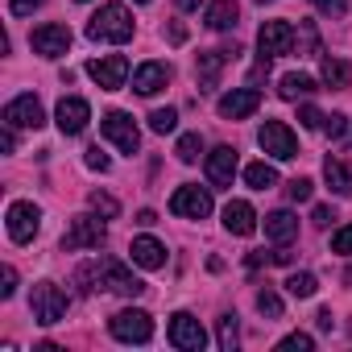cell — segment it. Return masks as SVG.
<instances>
[{
    "mask_svg": "<svg viewBox=\"0 0 352 352\" xmlns=\"http://www.w3.org/2000/svg\"><path fill=\"white\" fill-rule=\"evenodd\" d=\"M75 282L83 286V294H91L96 286H104V290H112V294L137 298V294L145 290V282H141L133 270H124L120 261H112V257H104V261H96V265H83V270L75 274Z\"/></svg>",
    "mask_w": 352,
    "mask_h": 352,
    "instance_id": "1",
    "label": "cell"
},
{
    "mask_svg": "<svg viewBox=\"0 0 352 352\" xmlns=\"http://www.w3.org/2000/svg\"><path fill=\"white\" fill-rule=\"evenodd\" d=\"M87 38L91 42H129L133 38V13L124 5H100V13L87 21Z\"/></svg>",
    "mask_w": 352,
    "mask_h": 352,
    "instance_id": "2",
    "label": "cell"
},
{
    "mask_svg": "<svg viewBox=\"0 0 352 352\" xmlns=\"http://www.w3.org/2000/svg\"><path fill=\"white\" fill-rule=\"evenodd\" d=\"M108 241V228H104V216H75L71 228L63 232V253H79V249H100Z\"/></svg>",
    "mask_w": 352,
    "mask_h": 352,
    "instance_id": "3",
    "label": "cell"
},
{
    "mask_svg": "<svg viewBox=\"0 0 352 352\" xmlns=\"http://www.w3.org/2000/svg\"><path fill=\"white\" fill-rule=\"evenodd\" d=\"M236 58H241V46H236V42H228V46H220V50H204L199 63H195L199 91H204V96L216 91V87H220V71H224L228 63H236Z\"/></svg>",
    "mask_w": 352,
    "mask_h": 352,
    "instance_id": "4",
    "label": "cell"
},
{
    "mask_svg": "<svg viewBox=\"0 0 352 352\" xmlns=\"http://www.w3.org/2000/svg\"><path fill=\"white\" fill-rule=\"evenodd\" d=\"M108 331H112L116 340H124V344H149L153 319H149L141 307H124V311H116V315L108 319Z\"/></svg>",
    "mask_w": 352,
    "mask_h": 352,
    "instance_id": "5",
    "label": "cell"
},
{
    "mask_svg": "<svg viewBox=\"0 0 352 352\" xmlns=\"http://www.w3.org/2000/svg\"><path fill=\"white\" fill-rule=\"evenodd\" d=\"M294 50V25L290 21H265L257 34V58H282Z\"/></svg>",
    "mask_w": 352,
    "mask_h": 352,
    "instance_id": "6",
    "label": "cell"
},
{
    "mask_svg": "<svg viewBox=\"0 0 352 352\" xmlns=\"http://www.w3.org/2000/svg\"><path fill=\"white\" fill-rule=\"evenodd\" d=\"M257 141H261V149H265L270 157H278V162L298 157V137H294L282 120H265V124L257 129Z\"/></svg>",
    "mask_w": 352,
    "mask_h": 352,
    "instance_id": "7",
    "label": "cell"
},
{
    "mask_svg": "<svg viewBox=\"0 0 352 352\" xmlns=\"http://www.w3.org/2000/svg\"><path fill=\"white\" fill-rule=\"evenodd\" d=\"M30 307H34V319L50 327V323H58V319L67 315V294H63L54 282H38L34 294H30Z\"/></svg>",
    "mask_w": 352,
    "mask_h": 352,
    "instance_id": "8",
    "label": "cell"
},
{
    "mask_svg": "<svg viewBox=\"0 0 352 352\" xmlns=\"http://www.w3.org/2000/svg\"><path fill=\"white\" fill-rule=\"evenodd\" d=\"M170 212L183 216V220H204V216H212V191L187 183V187H179L170 195Z\"/></svg>",
    "mask_w": 352,
    "mask_h": 352,
    "instance_id": "9",
    "label": "cell"
},
{
    "mask_svg": "<svg viewBox=\"0 0 352 352\" xmlns=\"http://www.w3.org/2000/svg\"><path fill=\"white\" fill-rule=\"evenodd\" d=\"M100 129H104V137H108L120 153H137V149H141V133H137V124H133L129 112H108V116L100 120Z\"/></svg>",
    "mask_w": 352,
    "mask_h": 352,
    "instance_id": "10",
    "label": "cell"
},
{
    "mask_svg": "<svg viewBox=\"0 0 352 352\" xmlns=\"http://www.w3.org/2000/svg\"><path fill=\"white\" fill-rule=\"evenodd\" d=\"M38 228H42V212H38V204L17 199V204L9 208V241H13V245H30V241L38 236Z\"/></svg>",
    "mask_w": 352,
    "mask_h": 352,
    "instance_id": "11",
    "label": "cell"
},
{
    "mask_svg": "<svg viewBox=\"0 0 352 352\" xmlns=\"http://www.w3.org/2000/svg\"><path fill=\"white\" fill-rule=\"evenodd\" d=\"M166 336H170L174 348H187V352H199V348L208 344V331H204V323H199L191 311H179V315H174Z\"/></svg>",
    "mask_w": 352,
    "mask_h": 352,
    "instance_id": "12",
    "label": "cell"
},
{
    "mask_svg": "<svg viewBox=\"0 0 352 352\" xmlns=\"http://www.w3.org/2000/svg\"><path fill=\"white\" fill-rule=\"evenodd\" d=\"M87 75L96 79V87H104V91H120V87H124V75H129V58H124V54L91 58V63H87Z\"/></svg>",
    "mask_w": 352,
    "mask_h": 352,
    "instance_id": "13",
    "label": "cell"
},
{
    "mask_svg": "<svg viewBox=\"0 0 352 352\" xmlns=\"http://www.w3.org/2000/svg\"><path fill=\"white\" fill-rule=\"evenodd\" d=\"M5 124H13V129H42V124H46L42 100H38L34 91H25V96L9 100V104H5Z\"/></svg>",
    "mask_w": 352,
    "mask_h": 352,
    "instance_id": "14",
    "label": "cell"
},
{
    "mask_svg": "<svg viewBox=\"0 0 352 352\" xmlns=\"http://www.w3.org/2000/svg\"><path fill=\"white\" fill-rule=\"evenodd\" d=\"M30 46H34V54H42V58H63L67 50H71V30L67 25H38L34 30V38H30Z\"/></svg>",
    "mask_w": 352,
    "mask_h": 352,
    "instance_id": "15",
    "label": "cell"
},
{
    "mask_svg": "<svg viewBox=\"0 0 352 352\" xmlns=\"http://www.w3.org/2000/svg\"><path fill=\"white\" fill-rule=\"evenodd\" d=\"M216 108H220L224 120H245V116H253L261 108V91L257 87H232L228 96H220Z\"/></svg>",
    "mask_w": 352,
    "mask_h": 352,
    "instance_id": "16",
    "label": "cell"
},
{
    "mask_svg": "<svg viewBox=\"0 0 352 352\" xmlns=\"http://www.w3.org/2000/svg\"><path fill=\"white\" fill-rule=\"evenodd\" d=\"M54 120H58L63 137H79V133L87 129V120H91V108H87V100H79V96H67V100H58V112H54Z\"/></svg>",
    "mask_w": 352,
    "mask_h": 352,
    "instance_id": "17",
    "label": "cell"
},
{
    "mask_svg": "<svg viewBox=\"0 0 352 352\" xmlns=\"http://www.w3.org/2000/svg\"><path fill=\"white\" fill-rule=\"evenodd\" d=\"M208 179H212V187H232V179H236V149L232 145H216L208 153Z\"/></svg>",
    "mask_w": 352,
    "mask_h": 352,
    "instance_id": "18",
    "label": "cell"
},
{
    "mask_svg": "<svg viewBox=\"0 0 352 352\" xmlns=\"http://www.w3.org/2000/svg\"><path fill=\"white\" fill-rule=\"evenodd\" d=\"M166 83H170V67L166 63H141L133 71V91L137 96H157Z\"/></svg>",
    "mask_w": 352,
    "mask_h": 352,
    "instance_id": "19",
    "label": "cell"
},
{
    "mask_svg": "<svg viewBox=\"0 0 352 352\" xmlns=\"http://www.w3.org/2000/svg\"><path fill=\"white\" fill-rule=\"evenodd\" d=\"M236 21H241V5H236V0H212V5L204 9V25L216 30V34L236 30Z\"/></svg>",
    "mask_w": 352,
    "mask_h": 352,
    "instance_id": "20",
    "label": "cell"
},
{
    "mask_svg": "<svg viewBox=\"0 0 352 352\" xmlns=\"http://www.w3.org/2000/svg\"><path fill=\"white\" fill-rule=\"evenodd\" d=\"M224 228H228L232 236H253V232H257V212H253L245 199H232V204L224 208Z\"/></svg>",
    "mask_w": 352,
    "mask_h": 352,
    "instance_id": "21",
    "label": "cell"
},
{
    "mask_svg": "<svg viewBox=\"0 0 352 352\" xmlns=\"http://www.w3.org/2000/svg\"><path fill=\"white\" fill-rule=\"evenodd\" d=\"M129 253H133V261H137L141 270H162V265H166V245L153 241V236H137V241L129 245Z\"/></svg>",
    "mask_w": 352,
    "mask_h": 352,
    "instance_id": "22",
    "label": "cell"
},
{
    "mask_svg": "<svg viewBox=\"0 0 352 352\" xmlns=\"http://www.w3.org/2000/svg\"><path fill=\"white\" fill-rule=\"evenodd\" d=\"M265 236H270L274 245H290V241L298 236V216H290L286 208H282V212H270V216H265Z\"/></svg>",
    "mask_w": 352,
    "mask_h": 352,
    "instance_id": "23",
    "label": "cell"
},
{
    "mask_svg": "<svg viewBox=\"0 0 352 352\" xmlns=\"http://www.w3.org/2000/svg\"><path fill=\"white\" fill-rule=\"evenodd\" d=\"M323 179H327V187L344 199V195H352V166L348 162H340V157H327L323 162Z\"/></svg>",
    "mask_w": 352,
    "mask_h": 352,
    "instance_id": "24",
    "label": "cell"
},
{
    "mask_svg": "<svg viewBox=\"0 0 352 352\" xmlns=\"http://www.w3.org/2000/svg\"><path fill=\"white\" fill-rule=\"evenodd\" d=\"M319 87H315V79L311 75H282V83H278V96L282 100H307V96H315Z\"/></svg>",
    "mask_w": 352,
    "mask_h": 352,
    "instance_id": "25",
    "label": "cell"
},
{
    "mask_svg": "<svg viewBox=\"0 0 352 352\" xmlns=\"http://www.w3.org/2000/svg\"><path fill=\"white\" fill-rule=\"evenodd\" d=\"M245 183H249L253 191H270V187L278 183V170H274L270 162H253V166H245Z\"/></svg>",
    "mask_w": 352,
    "mask_h": 352,
    "instance_id": "26",
    "label": "cell"
},
{
    "mask_svg": "<svg viewBox=\"0 0 352 352\" xmlns=\"http://www.w3.org/2000/svg\"><path fill=\"white\" fill-rule=\"evenodd\" d=\"M319 75H323V83L327 87H348V79H352V71H348V63L344 58H323V67H319Z\"/></svg>",
    "mask_w": 352,
    "mask_h": 352,
    "instance_id": "27",
    "label": "cell"
},
{
    "mask_svg": "<svg viewBox=\"0 0 352 352\" xmlns=\"http://www.w3.org/2000/svg\"><path fill=\"white\" fill-rule=\"evenodd\" d=\"M236 340H241L236 315H220V323H216V344H220V352H232V348H236Z\"/></svg>",
    "mask_w": 352,
    "mask_h": 352,
    "instance_id": "28",
    "label": "cell"
},
{
    "mask_svg": "<svg viewBox=\"0 0 352 352\" xmlns=\"http://www.w3.org/2000/svg\"><path fill=\"white\" fill-rule=\"evenodd\" d=\"M87 208H91L96 216H104V220H116V216H120V204H116L112 195H104V191H91V195H87Z\"/></svg>",
    "mask_w": 352,
    "mask_h": 352,
    "instance_id": "29",
    "label": "cell"
},
{
    "mask_svg": "<svg viewBox=\"0 0 352 352\" xmlns=\"http://www.w3.org/2000/svg\"><path fill=\"white\" fill-rule=\"evenodd\" d=\"M286 290H290L294 298H311V294L319 290V282H315V274H290V278H286Z\"/></svg>",
    "mask_w": 352,
    "mask_h": 352,
    "instance_id": "30",
    "label": "cell"
},
{
    "mask_svg": "<svg viewBox=\"0 0 352 352\" xmlns=\"http://www.w3.org/2000/svg\"><path fill=\"white\" fill-rule=\"evenodd\" d=\"M174 153H179V162H195V157L204 153V137H199V133H183Z\"/></svg>",
    "mask_w": 352,
    "mask_h": 352,
    "instance_id": "31",
    "label": "cell"
},
{
    "mask_svg": "<svg viewBox=\"0 0 352 352\" xmlns=\"http://www.w3.org/2000/svg\"><path fill=\"white\" fill-rule=\"evenodd\" d=\"M174 124H179V112L174 108H153L149 112V129L153 133H174Z\"/></svg>",
    "mask_w": 352,
    "mask_h": 352,
    "instance_id": "32",
    "label": "cell"
},
{
    "mask_svg": "<svg viewBox=\"0 0 352 352\" xmlns=\"http://www.w3.org/2000/svg\"><path fill=\"white\" fill-rule=\"evenodd\" d=\"M294 42H298V50H302V54H319V34H315V25H311V21H302V25H298Z\"/></svg>",
    "mask_w": 352,
    "mask_h": 352,
    "instance_id": "33",
    "label": "cell"
},
{
    "mask_svg": "<svg viewBox=\"0 0 352 352\" xmlns=\"http://www.w3.org/2000/svg\"><path fill=\"white\" fill-rule=\"evenodd\" d=\"M257 311H261L265 319H282V298H278L274 290H261V294H257Z\"/></svg>",
    "mask_w": 352,
    "mask_h": 352,
    "instance_id": "34",
    "label": "cell"
},
{
    "mask_svg": "<svg viewBox=\"0 0 352 352\" xmlns=\"http://www.w3.org/2000/svg\"><path fill=\"white\" fill-rule=\"evenodd\" d=\"M286 195H290L294 204H307V199L315 195V183H311V179H290V183H286Z\"/></svg>",
    "mask_w": 352,
    "mask_h": 352,
    "instance_id": "35",
    "label": "cell"
},
{
    "mask_svg": "<svg viewBox=\"0 0 352 352\" xmlns=\"http://www.w3.org/2000/svg\"><path fill=\"white\" fill-rule=\"evenodd\" d=\"M278 348H282V352H311V348H315V340H311L307 331H290Z\"/></svg>",
    "mask_w": 352,
    "mask_h": 352,
    "instance_id": "36",
    "label": "cell"
},
{
    "mask_svg": "<svg viewBox=\"0 0 352 352\" xmlns=\"http://www.w3.org/2000/svg\"><path fill=\"white\" fill-rule=\"evenodd\" d=\"M323 133H327L331 141H340V137L348 133V116H340V112H331V116H323Z\"/></svg>",
    "mask_w": 352,
    "mask_h": 352,
    "instance_id": "37",
    "label": "cell"
},
{
    "mask_svg": "<svg viewBox=\"0 0 352 352\" xmlns=\"http://www.w3.org/2000/svg\"><path fill=\"white\" fill-rule=\"evenodd\" d=\"M331 253H340V257H352V224H344V228L331 236Z\"/></svg>",
    "mask_w": 352,
    "mask_h": 352,
    "instance_id": "38",
    "label": "cell"
},
{
    "mask_svg": "<svg viewBox=\"0 0 352 352\" xmlns=\"http://www.w3.org/2000/svg\"><path fill=\"white\" fill-rule=\"evenodd\" d=\"M13 294H17V270L5 265L0 270V298H13Z\"/></svg>",
    "mask_w": 352,
    "mask_h": 352,
    "instance_id": "39",
    "label": "cell"
},
{
    "mask_svg": "<svg viewBox=\"0 0 352 352\" xmlns=\"http://www.w3.org/2000/svg\"><path fill=\"white\" fill-rule=\"evenodd\" d=\"M311 5H315L319 13H327V17H344V13H348V0H311Z\"/></svg>",
    "mask_w": 352,
    "mask_h": 352,
    "instance_id": "40",
    "label": "cell"
},
{
    "mask_svg": "<svg viewBox=\"0 0 352 352\" xmlns=\"http://www.w3.org/2000/svg\"><path fill=\"white\" fill-rule=\"evenodd\" d=\"M83 162H87V166H91V170H100V174H104V170H108V166H112V162H108V153H104V149H100V145H91V149H87V157H83Z\"/></svg>",
    "mask_w": 352,
    "mask_h": 352,
    "instance_id": "41",
    "label": "cell"
},
{
    "mask_svg": "<svg viewBox=\"0 0 352 352\" xmlns=\"http://www.w3.org/2000/svg\"><path fill=\"white\" fill-rule=\"evenodd\" d=\"M46 0H9V9H13V17H30L34 9H42Z\"/></svg>",
    "mask_w": 352,
    "mask_h": 352,
    "instance_id": "42",
    "label": "cell"
},
{
    "mask_svg": "<svg viewBox=\"0 0 352 352\" xmlns=\"http://www.w3.org/2000/svg\"><path fill=\"white\" fill-rule=\"evenodd\" d=\"M298 120H302L307 129H323V116H319L311 104H302V108H298Z\"/></svg>",
    "mask_w": 352,
    "mask_h": 352,
    "instance_id": "43",
    "label": "cell"
},
{
    "mask_svg": "<svg viewBox=\"0 0 352 352\" xmlns=\"http://www.w3.org/2000/svg\"><path fill=\"white\" fill-rule=\"evenodd\" d=\"M311 220H315V224H319V228H327V224H331V220H336V212H331V208H323V204H319V208H315V212H311Z\"/></svg>",
    "mask_w": 352,
    "mask_h": 352,
    "instance_id": "44",
    "label": "cell"
},
{
    "mask_svg": "<svg viewBox=\"0 0 352 352\" xmlns=\"http://www.w3.org/2000/svg\"><path fill=\"white\" fill-rule=\"evenodd\" d=\"M170 42H174V46H183V42H187V25H183V21H174V25H170Z\"/></svg>",
    "mask_w": 352,
    "mask_h": 352,
    "instance_id": "45",
    "label": "cell"
},
{
    "mask_svg": "<svg viewBox=\"0 0 352 352\" xmlns=\"http://www.w3.org/2000/svg\"><path fill=\"white\" fill-rule=\"evenodd\" d=\"M0 149H5V153H13V149H17V137H13V124H5V137H0Z\"/></svg>",
    "mask_w": 352,
    "mask_h": 352,
    "instance_id": "46",
    "label": "cell"
},
{
    "mask_svg": "<svg viewBox=\"0 0 352 352\" xmlns=\"http://www.w3.org/2000/svg\"><path fill=\"white\" fill-rule=\"evenodd\" d=\"M270 257H274V261H278V265H290V261H294V253H290V249H286V245H278V249H274V253H270Z\"/></svg>",
    "mask_w": 352,
    "mask_h": 352,
    "instance_id": "47",
    "label": "cell"
},
{
    "mask_svg": "<svg viewBox=\"0 0 352 352\" xmlns=\"http://www.w3.org/2000/svg\"><path fill=\"white\" fill-rule=\"evenodd\" d=\"M245 265H249V270H261V265H265V253H249V261H245Z\"/></svg>",
    "mask_w": 352,
    "mask_h": 352,
    "instance_id": "48",
    "label": "cell"
},
{
    "mask_svg": "<svg viewBox=\"0 0 352 352\" xmlns=\"http://www.w3.org/2000/svg\"><path fill=\"white\" fill-rule=\"evenodd\" d=\"M315 319H319V327H323V331H331V311H319Z\"/></svg>",
    "mask_w": 352,
    "mask_h": 352,
    "instance_id": "49",
    "label": "cell"
},
{
    "mask_svg": "<svg viewBox=\"0 0 352 352\" xmlns=\"http://www.w3.org/2000/svg\"><path fill=\"white\" fill-rule=\"evenodd\" d=\"M174 5H179L183 13H191V9H199V0H174Z\"/></svg>",
    "mask_w": 352,
    "mask_h": 352,
    "instance_id": "50",
    "label": "cell"
},
{
    "mask_svg": "<svg viewBox=\"0 0 352 352\" xmlns=\"http://www.w3.org/2000/svg\"><path fill=\"white\" fill-rule=\"evenodd\" d=\"M137 5H149V0H137Z\"/></svg>",
    "mask_w": 352,
    "mask_h": 352,
    "instance_id": "51",
    "label": "cell"
},
{
    "mask_svg": "<svg viewBox=\"0 0 352 352\" xmlns=\"http://www.w3.org/2000/svg\"><path fill=\"white\" fill-rule=\"evenodd\" d=\"M257 5H270V0H257Z\"/></svg>",
    "mask_w": 352,
    "mask_h": 352,
    "instance_id": "52",
    "label": "cell"
}]
</instances>
